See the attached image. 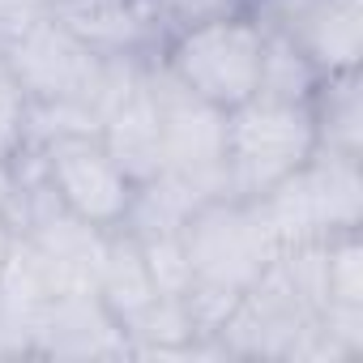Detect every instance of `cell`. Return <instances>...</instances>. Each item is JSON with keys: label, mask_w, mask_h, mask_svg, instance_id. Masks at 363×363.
I'll use <instances>...</instances> for the list:
<instances>
[{"label": "cell", "mask_w": 363, "mask_h": 363, "mask_svg": "<svg viewBox=\"0 0 363 363\" xmlns=\"http://www.w3.org/2000/svg\"><path fill=\"white\" fill-rule=\"evenodd\" d=\"M0 60L13 69L35 107H73L99 133L107 56L86 48L65 22L48 13V5L9 13L0 22Z\"/></svg>", "instance_id": "6da1fadb"}, {"label": "cell", "mask_w": 363, "mask_h": 363, "mask_svg": "<svg viewBox=\"0 0 363 363\" xmlns=\"http://www.w3.org/2000/svg\"><path fill=\"white\" fill-rule=\"evenodd\" d=\"M278 248L325 244L363 227V158L312 150L286 179L252 201Z\"/></svg>", "instance_id": "7a4b0ae2"}, {"label": "cell", "mask_w": 363, "mask_h": 363, "mask_svg": "<svg viewBox=\"0 0 363 363\" xmlns=\"http://www.w3.org/2000/svg\"><path fill=\"white\" fill-rule=\"evenodd\" d=\"M261 48H265V35L257 18L244 9V13H227V18L197 22L189 30H175L158 60L189 94H197L218 111H231L257 94Z\"/></svg>", "instance_id": "3957f363"}, {"label": "cell", "mask_w": 363, "mask_h": 363, "mask_svg": "<svg viewBox=\"0 0 363 363\" xmlns=\"http://www.w3.org/2000/svg\"><path fill=\"white\" fill-rule=\"evenodd\" d=\"M316 150L308 103H274L252 94L227 111V197L261 201Z\"/></svg>", "instance_id": "277c9868"}, {"label": "cell", "mask_w": 363, "mask_h": 363, "mask_svg": "<svg viewBox=\"0 0 363 363\" xmlns=\"http://www.w3.org/2000/svg\"><path fill=\"white\" fill-rule=\"evenodd\" d=\"M184 257H189V274L201 286H218V291H235L244 295L261 269L274 261L278 244L269 235V227L261 223L252 201H235V197H210L201 201L189 223H184Z\"/></svg>", "instance_id": "5b68a950"}, {"label": "cell", "mask_w": 363, "mask_h": 363, "mask_svg": "<svg viewBox=\"0 0 363 363\" xmlns=\"http://www.w3.org/2000/svg\"><path fill=\"white\" fill-rule=\"evenodd\" d=\"M150 86L162 111V171L179 175L201 201L227 197V111L189 94L162 60L150 65Z\"/></svg>", "instance_id": "8992f818"}, {"label": "cell", "mask_w": 363, "mask_h": 363, "mask_svg": "<svg viewBox=\"0 0 363 363\" xmlns=\"http://www.w3.org/2000/svg\"><path fill=\"white\" fill-rule=\"evenodd\" d=\"M56 201L99 231H116L133 201V179L107 154L99 133H56L35 141Z\"/></svg>", "instance_id": "52a82bcc"}, {"label": "cell", "mask_w": 363, "mask_h": 363, "mask_svg": "<svg viewBox=\"0 0 363 363\" xmlns=\"http://www.w3.org/2000/svg\"><path fill=\"white\" fill-rule=\"evenodd\" d=\"M248 13L299 48L316 73L359 69L363 60V9L359 0H248Z\"/></svg>", "instance_id": "ba28073f"}, {"label": "cell", "mask_w": 363, "mask_h": 363, "mask_svg": "<svg viewBox=\"0 0 363 363\" xmlns=\"http://www.w3.org/2000/svg\"><path fill=\"white\" fill-rule=\"evenodd\" d=\"M30 354L43 359H128L133 346L94 286L56 295L30 325Z\"/></svg>", "instance_id": "9c48e42d"}, {"label": "cell", "mask_w": 363, "mask_h": 363, "mask_svg": "<svg viewBox=\"0 0 363 363\" xmlns=\"http://www.w3.org/2000/svg\"><path fill=\"white\" fill-rule=\"evenodd\" d=\"M99 141L124 167V175L133 184L162 171V111H158V99L150 86V69L128 94H120L107 107V116L99 120Z\"/></svg>", "instance_id": "30bf717a"}, {"label": "cell", "mask_w": 363, "mask_h": 363, "mask_svg": "<svg viewBox=\"0 0 363 363\" xmlns=\"http://www.w3.org/2000/svg\"><path fill=\"white\" fill-rule=\"evenodd\" d=\"M94 291H99V299L107 303V312L120 320L124 337H128V329H133V325H137L158 299H167V295L158 291L150 265H145L141 244H137L128 231H120V227L107 231V240H103V257H99ZM171 299H175V295H171Z\"/></svg>", "instance_id": "8fae6325"}, {"label": "cell", "mask_w": 363, "mask_h": 363, "mask_svg": "<svg viewBox=\"0 0 363 363\" xmlns=\"http://www.w3.org/2000/svg\"><path fill=\"white\" fill-rule=\"evenodd\" d=\"M316 150L342 154V158H363V77L359 69L342 73H320L312 99H308Z\"/></svg>", "instance_id": "7c38bea8"}, {"label": "cell", "mask_w": 363, "mask_h": 363, "mask_svg": "<svg viewBox=\"0 0 363 363\" xmlns=\"http://www.w3.org/2000/svg\"><path fill=\"white\" fill-rule=\"evenodd\" d=\"M197 206H201V197L184 184V179L171 175V171H158V175L141 179V184H133V201L124 210L120 231H128L133 240L179 235Z\"/></svg>", "instance_id": "4fadbf2b"}, {"label": "cell", "mask_w": 363, "mask_h": 363, "mask_svg": "<svg viewBox=\"0 0 363 363\" xmlns=\"http://www.w3.org/2000/svg\"><path fill=\"white\" fill-rule=\"evenodd\" d=\"M257 26H261V22H257ZM261 35H265V48H261L257 94H261V99H274V103H308L312 90H316V82H320L316 65H312L299 48H291L282 35H274V30H265V26H261Z\"/></svg>", "instance_id": "5bb4252c"}, {"label": "cell", "mask_w": 363, "mask_h": 363, "mask_svg": "<svg viewBox=\"0 0 363 363\" xmlns=\"http://www.w3.org/2000/svg\"><path fill=\"white\" fill-rule=\"evenodd\" d=\"M30 137V94L13 77V69L0 60V158H9Z\"/></svg>", "instance_id": "9a60e30c"}, {"label": "cell", "mask_w": 363, "mask_h": 363, "mask_svg": "<svg viewBox=\"0 0 363 363\" xmlns=\"http://www.w3.org/2000/svg\"><path fill=\"white\" fill-rule=\"evenodd\" d=\"M150 13L158 18L162 35L171 39L175 30H189L197 22H210V18H227V13H244L248 0H145Z\"/></svg>", "instance_id": "2e32d148"}, {"label": "cell", "mask_w": 363, "mask_h": 363, "mask_svg": "<svg viewBox=\"0 0 363 363\" xmlns=\"http://www.w3.org/2000/svg\"><path fill=\"white\" fill-rule=\"evenodd\" d=\"M9 244H13V231L5 227V218H0V269H5V257H9Z\"/></svg>", "instance_id": "e0dca14e"}, {"label": "cell", "mask_w": 363, "mask_h": 363, "mask_svg": "<svg viewBox=\"0 0 363 363\" xmlns=\"http://www.w3.org/2000/svg\"><path fill=\"white\" fill-rule=\"evenodd\" d=\"M48 9H73V5H94V0H43Z\"/></svg>", "instance_id": "ac0fdd59"}]
</instances>
